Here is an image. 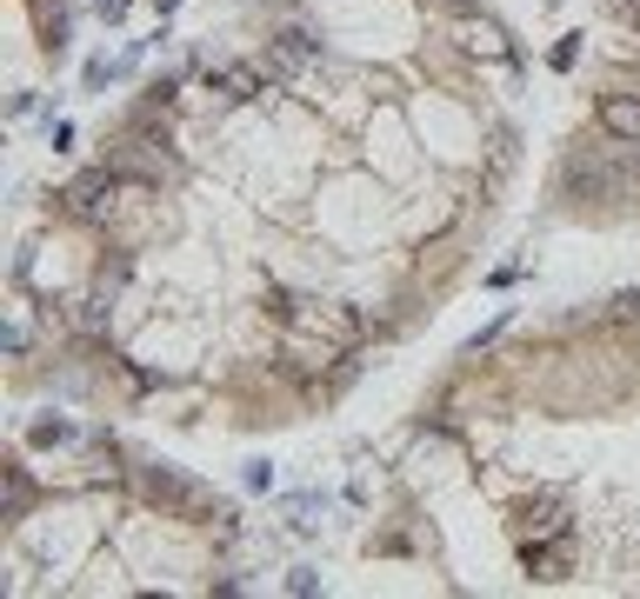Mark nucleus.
Returning <instances> with one entry per match:
<instances>
[{
	"instance_id": "nucleus-1",
	"label": "nucleus",
	"mask_w": 640,
	"mask_h": 599,
	"mask_svg": "<svg viewBox=\"0 0 640 599\" xmlns=\"http://www.w3.org/2000/svg\"><path fill=\"white\" fill-rule=\"evenodd\" d=\"M114 194H121V174L94 166V174H80V181H67V187H60V207H67L73 220H101V214L114 207Z\"/></svg>"
},
{
	"instance_id": "nucleus-2",
	"label": "nucleus",
	"mask_w": 640,
	"mask_h": 599,
	"mask_svg": "<svg viewBox=\"0 0 640 599\" xmlns=\"http://www.w3.org/2000/svg\"><path fill=\"white\" fill-rule=\"evenodd\" d=\"M140 480H147V493H153V499H168V506H181V512H201V506L214 499L201 480H187V473H174V466H147Z\"/></svg>"
},
{
	"instance_id": "nucleus-3",
	"label": "nucleus",
	"mask_w": 640,
	"mask_h": 599,
	"mask_svg": "<svg viewBox=\"0 0 640 599\" xmlns=\"http://www.w3.org/2000/svg\"><path fill=\"white\" fill-rule=\"evenodd\" d=\"M307 60H313V34H307V27H287V34L267 47V73H281V80H287V73H300Z\"/></svg>"
},
{
	"instance_id": "nucleus-4",
	"label": "nucleus",
	"mask_w": 640,
	"mask_h": 599,
	"mask_svg": "<svg viewBox=\"0 0 640 599\" xmlns=\"http://www.w3.org/2000/svg\"><path fill=\"white\" fill-rule=\"evenodd\" d=\"M521 560H527V573H540V579H560V573H568V560H574V533L568 527H560V540L553 546H521Z\"/></svg>"
},
{
	"instance_id": "nucleus-5",
	"label": "nucleus",
	"mask_w": 640,
	"mask_h": 599,
	"mask_svg": "<svg viewBox=\"0 0 640 599\" xmlns=\"http://www.w3.org/2000/svg\"><path fill=\"white\" fill-rule=\"evenodd\" d=\"M601 127H607L614 140H640V101H633V94H607V101H601Z\"/></svg>"
},
{
	"instance_id": "nucleus-6",
	"label": "nucleus",
	"mask_w": 640,
	"mask_h": 599,
	"mask_svg": "<svg viewBox=\"0 0 640 599\" xmlns=\"http://www.w3.org/2000/svg\"><path fill=\"white\" fill-rule=\"evenodd\" d=\"M214 88H227V101H254L261 94V67H220Z\"/></svg>"
},
{
	"instance_id": "nucleus-7",
	"label": "nucleus",
	"mask_w": 640,
	"mask_h": 599,
	"mask_svg": "<svg viewBox=\"0 0 640 599\" xmlns=\"http://www.w3.org/2000/svg\"><path fill=\"white\" fill-rule=\"evenodd\" d=\"M467 47H473V54H488V60H514L507 34H501L494 21H473V27H467Z\"/></svg>"
},
{
	"instance_id": "nucleus-8",
	"label": "nucleus",
	"mask_w": 640,
	"mask_h": 599,
	"mask_svg": "<svg viewBox=\"0 0 640 599\" xmlns=\"http://www.w3.org/2000/svg\"><path fill=\"white\" fill-rule=\"evenodd\" d=\"M27 499H34L27 473H21V466H8V506H0V520H21V512H27Z\"/></svg>"
},
{
	"instance_id": "nucleus-9",
	"label": "nucleus",
	"mask_w": 640,
	"mask_h": 599,
	"mask_svg": "<svg viewBox=\"0 0 640 599\" xmlns=\"http://www.w3.org/2000/svg\"><path fill=\"white\" fill-rule=\"evenodd\" d=\"M27 440H34V447H54V440H73V426H67V419H34Z\"/></svg>"
},
{
	"instance_id": "nucleus-10",
	"label": "nucleus",
	"mask_w": 640,
	"mask_h": 599,
	"mask_svg": "<svg viewBox=\"0 0 640 599\" xmlns=\"http://www.w3.org/2000/svg\"><path fill=\"white\" fill-rule=\"evenodd\" d=\"M274 486V466L267 460H248V493H267Z\"/></svg>"
},
{
	"instance_id": "nucleus-11",
	"label": "nucleus",
	"mask_w": 640,
	"mask_h": 599,
	"mask_svg": "<svg viewBox=\"0 0 640 599\" xmlns=\"http://www.w3.org/2000/svg\"><path fill=\"white\" fill-rule=\"evenodd\" d=\"M287 592H294V599H307V592H320V579H313L307 566H294V573H287Z\"/></svg>"
},
{
	"instance_id": "nucleus-12",
	"label": "nucleus",
	"mask_w": 640,
	"mask_h": 599,
	"mask_svg": "<svg viewBox=\"0 0 640 599\" xmlns=\"http://www.w3.org/2000/svg\"><path fill=\"white\" fill-rule=\"evenodd\" d=\"M614 320H640V287H627V293H614Z\"/></svg>"
},
{
	"instance_id": "nucleus-13",
	"label": "nucleus",
	"mask_w": 640,
	"mask_h": 599,
	"mask_svg": "<svg viewBox=\"0 0 640 599\" xmlns=\"http://www.w3.org/2000/svg\"><path fill=\"white\" fill-rule=\"evenodd\" d=\"M574 60H581V34H568V41H560V47H553V67H560V73H568Z\"/></svg>"
},
{
	"instance_id": "nucleus-14",
	"label": "nucleus",
	"mask_w": 640,
	"mask_h": 599,
	"mask_svg": "<svg viewBox=\"0 0 640 599\" xmlns=\"http://www.w3.org/2000/svg\"><path fill=\"white\" fill-rule=\"evenodd\" d=\"M80 326H88V333H101L107 326V313H101V300H80V313H73Z\"/></svg>"
},
{
	"instance_id": "nucleus-15",
	"label": "nucleus",
	"mask_w": 640,
	"mask_h": 599,
	"mask_svg": "<svg viewBox=\"0 0 640 599\" xmlns=\"http://www.w3.org/2000/svg\"><path fill=\"white\" fill-rule=\"evenodd\" d=\"M174 8H181V0H160V14H174Z\"/></svg>"
}]
</instances>
